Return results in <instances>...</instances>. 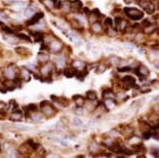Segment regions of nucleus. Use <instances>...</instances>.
Listing matches in <instances>:
<instances>
[{
	"instance_id": "1",
	"label": "nucleus",
	"mask_w": 159,
	"mask_h": 158,
	"mask_svg": "<svg viewBox=\"0 0 159 158\" xmlns=\"http://www.w3.org/2000/svg\"><path fill=\"white\" fill-rule=\"evenodd\" d=\"M124 12H125L126 16H127L129 19L134 21L141 20V19L144 17V13H142L141 10L137 9V8H125Z\"/></svg>"
},
{
	"instance_id": "2",
	"label": "nucleus",
	"mask_w": 159,
	"mask_h": 158,
	"mask_svg": "<svg viewBox=\"0 0 159 158\" xmlns=\"http://www.w3.org/2000/svg\"><path fill=\"white\" fill-rule=\"evenodd\" d=\"M41 111L45 116L51 117V116H53L54 113L56 112V109L54 108L53 104H51L49 101H44L41 103Z\"/></svg>"
},
{
	"instance_id": "3",
	"label": "nucleus",
	"mask_w": 159,
	"mask_h": 158,
	"mask_svg": "<svg viewBox=\"0 0 159 158\" xmlns=\"http://www.w3.org/2000/svg\"><path fill=\"white\" fill-rule=\"evenodd\" d=\"M52 69H53V66L52 63H43L41 69H40V73H41V75L44 77V80H47V81H49L50 79H48L51 75V73H52Z\"/></svg>"
},
{
	"instance_id": "4",
	"label": "nucleus",
	"mask_w": 159,
	"mask_h": 158,
	"mask_svg": "<svg viewBox=\"0 0 159 158\" xmlns=\"http://www.w3.org/2000/svg\"><path fill=\"white\" fill-rule=\"evenodd\" d=\"M64 45L63 42L60 41L58 39H54L53 41H51V43L49 44V50L54 54H57V53H60L62 49H63Z\"/></svg>"
},
{
	"instance_id": "5",
	"label": "nucleus",
	"mask_w": 159,
	"mask_h": 158,
	"mask_svg": "<svg viewBox=\"0 0 159 158\" xmlns=\"http://www.w3.org/2000/svg\"><path fill=\"white\" fill-rule=\"evenodd\" d=\"M140 5H141V7L142 8V9L145 10V12H147V14H153L155 11V6L152 2L142 0V1L140 2Z\"/></svg>"
},
{
	"instance_id": "6",
	"label": "nucleus",
	"mask_w": 159,
	"mask_h": 158,
	"mask_svg": "<svg viewBox=\"0 0 159 158\" xmlns=\"http://www.w3.org/2000/svg\"><path fill=\"white\" fill-rule=\"evenodd\" d=\"M16 75H17V70L14 66H9L4 70V76L6 79L14 80L16 78Z\"/></svg>"
},
{
	"instance_id": "7",
	"label": "nucleus",
	"mask_w": 159,
	"mask_h": 158,
	"mask_svg": "<svg viewBox=\"0 0 159 158\" xmlns=\"http://www.w3.org/2000/svg\"><path fill=\"white\" fill-rule=\"evenodd\" d=\"M122 84H123V86L125 87V88L129 89V88H132V87H134L135 85H136V80H135L134 77L127 75V76L123 77Z\"/></svg>"
},
{
	"instance_id": "8",
	"label": "nucleus",
	"mask_w": 159,
	"mask_h": 158,
	"mask_svg": "<svg viewBox=\"0 0 159 158\" xmlns=\"http://www.w3.org/2000/svg\"><path fill=\"white\" fill-rule=\"evenodd\" d=\"M137 74L141 77V78H145V77H147L149 75V68H147V66H140L138 68H137Z\"/></svg>"
},
{
	"instance_id": "9",
	"label": "nucleus",
	"mask_w": 159,
	"mask_h": 158,
	"mask_svg": "<svg viewBox=\"0 0 159 158\" xmlns=\"http://www.w3.org/2000/svg\"><path fill=\"white\" fill-rule=\"evenodd\" d=\"M43 16H44V15H43V13H41V12L34 14L33 16H32V18L28 22V26H33V25H36V23H38L39 21L43 18Z\"/></svg>"
},
{
	"instance_id": "10",
	"label": "nucleus",
	"mask_w": 159,
	"mask_h": 158,
	"mask_svg": "<svg viewBox=\"0 0 159 158\" xmlns=\"http://www.w3.org/2000/svg\"><path fill=\"white\" fill-rule=\"evenodd\" d=\"M20 77L24 81H29L30 80V72L28 68H23L20 70Z\"/></svg>"
},
{
	"instance_id": "11",
	"label": "nucleus",
	"mask_w": 159,
	"mask_h": 158,
	"mask_svg": "<svg viewBox=\"0 0 159 158\" xmlns=\"http://www.w3.org/2000/svg\"><path fill=\"white\" fill-rule=\"evenodd\" d=\"M21 118H23V112H21V110H19V109L14 110L10 115V120L15 121V122L20 121V120H21Z\"/></svg>"
},
{
	"instance_id": "12",
	"label": "nucleus",
	"mask_w": 159,
	"mask_h": 158,
	"mask_svg": "<svg viewBox=\"0 0 159 158\" xmlns=\"http://www.w3.org/2000/svg\"><path fill=\"white\" fill-rule=\"evenodd\" d=\"M64 73L66 77L71 78V77H73L74 75H76L77 74V69L73 68V66H72V68H67L64 69Z\"/></svg>"
},
{
	"instance_id": "13",
	"label": "nucleus",
	"mask_w": 159,
	"mask_h": 158,
	"mask_svg": "<svg viewBox=\"0 0 159 158\" xmlns=\"http://www.w3.org/2000/svg\"><path fill=\"white\" fill-rule=\"evenodd\" d=\"M37 60H38L39 63H48V61H49V55L45 52H40L38 56H37Z\"/></svg>"
},
{
	"instance_id": "14",
	"label": "nucleus",
	"mask_w": 159,
	"mask_h": 158,
	"mask_svg": "<svg viewBox=\"0 0 159 158\" xmlns=\"http://www.w3.org/2000/svg\"><path fill=\"white\" fill-rule=\"evenodd\" d=\"M73 100H74L75 104H76V106L82 108V106H84V103H85V99H84V97H82V96H80V95L74 96V97H73Z\"/></svg>"
},
{
	"instance_id": "15",
	"label": "nucleus",
	"mask_w": 159,
	"mask_h": 158,
	"mask_svg": "<svg viewBox=\"0 0 159 158\" xmlns=\"http://www.w3.org/2000/svg\"><path fill=\"white\" fill-rule=\"evenodd\" d=\"M56 65H57V68L59 69H63L64 68V66H66V59L63 56H61V57L57 58L56 59Z\"/></svg>"
},
{
	"instance_id": "16",
	"label": "nucleus",
	"mask_w": 159,
	"mask_h": 158,
	"mask_svg": "<svg viewBox=\"0 0 159 158\" xmlns=\"http://www.w3.org/2000/svg\"><path fill=\"white\" fill-rule=\"evenodd\" d=\"M71 9L75 12H79L82 9V3L79 0H75L71 3Z\"/></svg>"
},
{
	"instance_id": "17",
	"label": "nucleus",
	"mask_w": 159,
	"mask_h": 158,
	"mask_svg": "<svg viewBox=\"0 0 159 158\" xmlns=\"http://www.w3.org/2000/svg\"><path fill=\"white\" fill-rule=\"evenodd\" d=\"M103 97L104 100L106 99H110V100H115V94L110 90H106L103 93Z\"/></svg>"
},
{
	"instance_id": "18",
	"label": "nucleus",
	"mask_w": 159,
	"mask_h": 158,
	"mask_svg": "<svg viewBox=\"0 0 159 158\" xmlns=\"http://www.w3.org/2000/svg\"><path fill=\"white\" fill-rule=\"evenodd\" d=\"M72 66H73V68H75L76 69H79V70H83V69H84L85 68V63H83L82 61H74L73 63H72Z\"/></svg>"
},
{
	"instance_id": "19",
	"label": "nucleus",
	"mask_w": 159,
	"mask_h": 158,
	"mask_svg": "<svg viewBox=\"0 0 159 158\" xmlns=\"http://www.w3.org/2000/svg\"><path fill=\"white\" fill-rule=\"evenodd\" d=\"M109 61L113 66H118L121 61H122V60H121L119 57H117V56H111V57L109 59Z\"/></svg>"
},
{
	"instance_id": "20",
	"label": "nucleus",
	"mask_w": 159,
	"mask_h": 158,
	"mask_svg": "<svg viewBox=\"0 0 159 158\" xmlns=\"http://www.w3.org/2000/svg\"><path fill=\"white\" fill-rule=\"evenodd\" d=\"M91 29H92L93 32L95 33H100L102 30H103V26H102L101 23H95L92 25V28H91Z\"/></svg>"
},
{
	"instance_id": "21",
	"label": "nucleus",
	"mask_w": 159,
	"mask_h": 158,
	"mask_svg": "<svg viewBox=\"0 0 159 158\" xmlns=\"http://www.w3.org/2000/svg\"><path fill=\"white\" fill-rule=\"evenodd\" d=\"M86 97H87L89 101H93L97 100V94L94 91H88L87 94H86Z\"/></svg>"
},
{
	"instance_id": "22",
	"label": "nucleus",
	"mask_w": 159,
	"mask_h": 158,
	"mask_svg": "<svg viewBox=\"0 0 159 158\" xmlns=\"http://www.w3.org/2000/svg\"><path fill=\"white\" fill-rule=\"evenodd\" d=\"M104 106L107 109H111L115 106V103H114V100H110V99H106V103H104Z\"/></svg>"
},
{
	"instance_id": "23",
	"label": "nucleus",
	"mask_w": 159,
	"mask_h": 158,
	"mask_svg": "<svg viewBox=\"0 0 159 158\" xmlns=\"http://www.w3.org/2000/svg\"><path fill=\"white\" fill-rule=\"evenodd\" d=\"M31 119L33 120V121H35V122H38L40 121V120L42 119V116H41V114H39V113H37V112H35V113H32L31 114Z\"/></svg>"
},
{
	"instance_id": "24",
	"label": "nucleus",
	"mask_w": 159,
	"mask_h": 158,
	"mask_svg": "<svg viewBox=\"0 0 159 158\" xmlns=\"http://www.w3.org/2000/svg\"><path fill=\"white\" fill-rule=\"evenodd\" d=\"M34 38H35L36 42H40L44 39V35H43L41 32H35L34 33Z\"/></svg>"
},
{
	"instance_id": "25",
	"label": "nucleus",
	"mask_w": 159,
	"mask_h": 158,
	"mask_svg": "<svg viewBox=\"0 0 159 158\" xmlns=\"http://www.w3.org/2000/svg\"><path fill=\"white\" fill-rule=\"evenodd\" d=\"M26 110H28V112H34V111H37V106L35 104H29L26 108Z\"/></svg>"
},
{
	"instance_id": "26",
	"label": "nucleus",
	"mask_w": 159,
	"mask_h": 158,
	"mask_svg": "<svg viewBox=\"0 0 159 158\" xmlns=\"http://www.w3.org/2000/svg\"><path fill=\"white\" fill-rule=\"evenodd\" d=\"M34 15V10L32 9V8H28V9L25 11V16L26 17H31V16H33Z\"/></svg>"
},
{
	"instance_id": "27",
	"label": "nucleus",
	"mask_w": 159,
	"mask_h": 158,
	"mask_svg": "<svg viewBox=\"0 0 159 158\" xmlns=\"http://www.w3.org/2000/svg\"><path fill=\"white\" fill-rule=\"evenodd\" d=\"M7 103L4 101H0V113H4L7 109Z\"/></svg>"
},
{
	"instance_id": "28",
	"label": "nucleus",
	"mask_w": 159,
	"mask_h": 158,
	"mask_svg": "<svg viewBox=\"0 0 159 158\" xmlns=\"http://www.w3.org/2000/svg\"><path fill=\"white\" fill-rule=\"evenodd\" d=\"M104 144H106V146H107L109 148H111L112 146L114 144V143H113V141L110 138H107V139H106V141H104Z\"/></svg>"
},
{
	"instance_id": "29",
	"label": "nucleus",
	"mask_w": 159,
	"mask_h": 158,
	"mask_svg": "<svg viewBox=\"0 0 159 158\" xmlns=\"http://www.w3.org/2000/svg\"><path fill=\"white\" fill-rule=\"evenodd\" d=\"M26 5V2H17V3H15L14 7L16 8V9L20 10V9H23V8H25Z\"/></svg>"
},
{
	"instance_id": "30",
	"label": "nucleus",
	"mask_w": 159,
	"mask_h": 158,
	"mask_svg": "<svg viewBox=\"0 0 159 158\" xmlns=\"http://www.w3.org/2000/svg\"><path fill=\"white\" fill-rule=\"evenodd\" d=\"M144 31H145V33H152L153 31H154V26H151V25H149V26H145L144 28Z\"/></svg>"
},
{
	"instance_id": "31",
	"label": "nucleus",
	"mask_w": 159,
	"mask_h": 158,
	"mask_svg": "<svg viewBox=\"0 0 159 158\" xmlns=\"http://www.w3.org/2000/svg\"><path fill=\"white\" fill-rule=\"evenodd\" d=\"M43 3H44V5L48 8H52L54 6V2L52 1V0H43Z\"/></svg>"
},
{
	"instance_id": "32",
	"label": "nucleus",
	"mask_w": 159,
	"mask_h": 158,
	"mask_svg": "<svg viewBox=\"0 0 159 158\" xmlns=\"http://www.w3.org/2000/svg\"><path fill=\"white\" fill-rule=\"evenodd\" d=\"M152 136L154 137V139H156V140H159V126L152 131Z\"/></svg>"
},
{
	"instance_id": "33",
	"label": "nucleus",
	"mask_w": 159,
	"mask_h": 158,
	"mask_svg": "<svg viewBox=\"0 0 159 158\" xmlns=\"http://www.w3.org/2000/svg\"><path fill=\"white\" fill-rule=\"evenodd\" d=\"M73 124L75 126H77V127H79V126L82 125V121L80 118H78V117H74L73 118Z\"/></svg>"
},
{
	"instance_id": "34",
	"label": "nucleus",
	"mask_w": 159,
	"mask_h": 158,
	"mask_svg": "<svg viewBox=\"0 0 159 158\" xmlns=\"http://www.w3.org/2000/svg\"><path fill=\"white\" fill-rule=\"evenodd\" d=\"M106 66L104 65V63H101V65L99 66V68H98V72H100V73H103L104 71L106 70Z\"/></svg>"
},
{
	"instance_id": "35",
	"label": "nucleus",
	"mask_w": 159,
	"mask_h": 158,
	"mask_svg": "<svg viewBox=\"0 0 159 158\" xmlns=\"http://www.w3.org/2000/svg\"><path fill=\"white\" fill-rule=\"evenodd\" d=\"M107 34L110 36V37H113V36H115V34H116V32H115V30L112 28V26L111 28H107Z\"/></svg>"
},
{
	"instance_id": "36",
	"label": "nucleus",
	"mask_w": 159,
	"mask_h": 158,
	"mask_svg": "<svg viewBox=\"0 0 159 158\" xmlns=\"http://www.w3.org/2000/svg\"><path fill=\"white\" fill-rule=\"evenodd\" d=\"M104 25L106 26V28H111L112 26V20L110 18H106L104 21Z\"/></svg>"
},
{
	"instance_id": "37",
	"label": "nucleus",
	"mask_w": 159,
	"mask_h": 158,
	"mask_svg": "<svg viewBox=\"0 0 159 158\" xmlns=\"http://www.w3.org/2000/svg\"><path fill=\"white\" fill-rule=\"evenodd\" d=\"M15 128H17V129H20V130H26L28 127V126H26V125L17 124V125H15Z\"/></svg>"
},
{
	"instance_id": "38",
	"label": "nucleus",
	"mask_w": 159,
	"mask_h": 158,
	"mask_svg": "<svg viewBox=\"0 0 159 158\" xmlns=\"http://www.w3.org/2000/svg\"><path fill=\"white\" fill-rule=\"evenodd\" d=\"M118 70H119L120 72H125V71L131 70V68L130 66H123V68H118Z\"/></svg>"
},
{
	"instance_id": "39",
	"label": "nucleus",
	"mask_w": 159,
	"mask_h": 158,
	"mask_svg": "<svg viewBox=\"0 0 159 158\" xmlns=\"http://www.w3.org/2000/svg\"><path fill=\"white\" fill-rule=\"evenodd\" d=\"M18 36H19V38H21V39H24V40H26V41H30L29 37L25 35V34H18Z\"/></svg>"
},
{
	"instance_id": "40",
	"label": "nucleus",
	"mask_w": 159,
	"mask_h": 158,
	"mask_svg": "<svg viewBox=\"0 0 159 158\" xmlns=\"http://www.w3.org/2000/svg\"><path fill=\"white\" fill-rule=\"evenodd\" d=\"M75 113H77L78 115H82L83 114V108H79V106H77V108L75 109Z\"/></svg>"
},
{
	"instance_id": "41",
	"label": "nucleus",
	"mask_w": 159,
	"mask_h": 158,
	"mask_svg": "<svg viewBox=\"0 0 159 158\" xmlns=\"http://www.w3.org/2000/svg\"><path fill=\"white\" fill-rule=\"evenodd\" d=\"M0 20H3V21L8 20V16L3 12H0Z\"/></svg>"
},
{
	"instance_id": "42",
	"label": "nucleus",
	"mask_w": 159,
	"mask_h": 158,
	"mask_svg": "<svg viewBox=\"0 0 159 158\" xmlns=\"http://www.w3.org/2000/svg\"><path fill=\"white\" fill-rule=\"evenodd\" d=\"M97 149H98V146H97V144H93L92 146H90V150L92 151V152H95Z\"/></svg>"
},
{
	"instance_id": "43",
	"label": "nucleus",
	"mask_w": 159,
	"mask_h": 158,
	"mask_svg": "<svg viewBox=\"0 0 159 158\" xmlns=\"http://www.w3.org/2000/svg\"><path fill=\"white\" fill-rule=\"evenodd\" d=\"M3 30H4L6 33H9V34H12V33H13V30H12V29L9 28H7V26H4V28H3Z\"/></svg>"
},
{
	"instance_id": "44",
	"label": "nucleus",
	"mask_w": 159,
	"mask_h": 158,
	"mask_svg": "<svg viewBox=\"0 0 159 158\" xmlns=\"http://www.w3.org/2000/svg\"><path fill=\"white\" fill-rule=\"evenodd\" d=\"M124 46H125V48H127V49H129V50H132V49H133V45L130 44V43L124 44Z\"/></svg>"
},
{
	"instance_id": "45",
	"label": "nucleus",
	"mask_w": 159,
	"mask_h": 158,
	"mask_svg": "<svg viewBox=\"0 0 159 158\" xmlns=\"http://www.w3.org/2000/svg\"><path fill=\"white\" fill-rule=\"evenodd\" d=\"M28 69H32V70H33V69H35V66H34L33 65H30V63L28 65Z\"/></svg>"
},
{
	"instance_id": "46",
	"label": "nucleus",
	"mask_w": 159,
	"mask_h": 158,
	"mask_svg": "<svg viewBox=\"0 0 159 158\" xmlns=\"http://www.w3.org/2000/svg\"><path fill=\"white\" fill-rule=\"evenodd\" d=\"M124 2H125L126 4H130V3H133L134 0H124Z\"/></svg>"
}]
</instances>
